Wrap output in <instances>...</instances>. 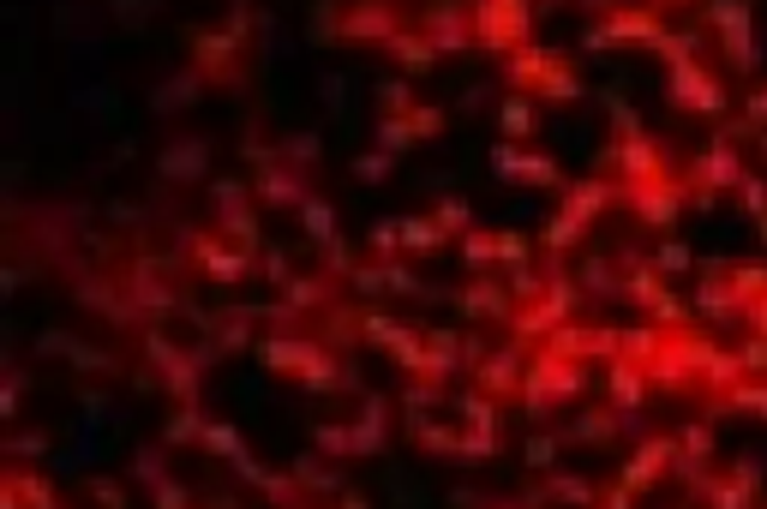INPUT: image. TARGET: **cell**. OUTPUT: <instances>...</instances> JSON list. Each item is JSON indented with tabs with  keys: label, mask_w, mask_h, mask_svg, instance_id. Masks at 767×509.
<instances>
[{
	"label": "cell",
	"mask_w": 767,
	"mask_h": 509,
	"mask_svg": "<svg viewBox=\"0 0 767 509\" xmlns=\"http://www.w3.org/2000/svg\"><path fill=\"white\" fill-rule=\"evenodd\" d=\"M528 126H534V114H528V108L516 102V108H510V132H528Z\"/></svg>",
	"instance_id": "6da1fadb"
}]
</instances>
